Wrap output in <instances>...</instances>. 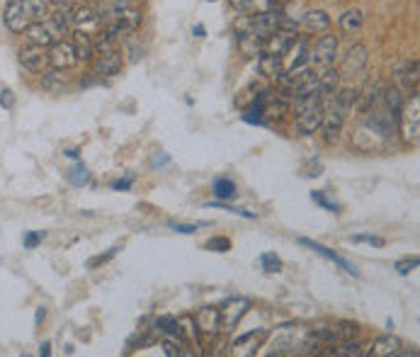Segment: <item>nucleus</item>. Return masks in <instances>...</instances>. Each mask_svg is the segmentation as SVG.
I'll return each mask as SVG.
<instances>
[{"label":"nucleus","instance_id":"obj_12","mask_svg":"<svg viewBox=\"0 0 420 357\" xmlns=\"http://www.w3.org/2000/svg\"><path fill=\"white\" fill-rule=\"evenodd\" d=\"M268 338V330H258V333H245L240 335V338L233 340V355L238 357H248V355H255L258 353V348L263 345V340Z\"/></svg>","mask_w":420,"mask_h":357},{"label":"nucleus","instance_id":"obj_39","mask_svg":"<svg viewBox=\"0 0 420 357\" xmlns=\"http://www.w3.org/2000/svg\"><path fill=\"white\" fill-rule=\"evenodd\" d=\"M352 243H370V246H377V248L386 246V241H384V238H379V236H367V233H360V236H352Z\"/></svg>","mask_w":420,"mask_h":357},{"label":"nucleus","instance_id":"obj_14","mask_svg":"<svg viewBox=\"0 0 420 357\" xmlns=\"http://www.w3.org/2000/svg\"><path fill=\"white\" fill-rule=\"evenodd\" d=\"M194 323H197V330L209 335H217L222 330V319H219V309L217 306H204V309L197 311L194 316Z\"/></svg>","mask_w":420,"mask_h":357},{"label":"nucleus","instance_id":"obj_1","mask_svg":"<svg viewBox=\"0 0 420 357\" xmlns=\"http://www.w3.org/2000/svg\"><path fill=\"white\" fill-rule=\"evenodd\" d=\"M328 102H324V134H326V141H333L338 134H340L342 124H345V117L350 112L352 102H355L357 93L355 90H335V93L328 95Z\"/></svg>","mask_w":420,"mask_h":357},{"label":"nucleus","instance_id":"obj_4","mask_svg":"<svg viewBox=\"0 0 420 357\" xmlns=\"http://www.w3.org/2000/svg\"><path fill=\"white\" fill-rule=\"evenodd\" d=\"M338 51V39L333 34H324V37L316 42V47L309 51V66L314 71H324L328 66H333Z\"/></svg>","mask_w":420,"mask_h":357},{"label":"nucleus","instance_id":"obj_28","mask_svg":"<svg viewBox=\"0 0 420 357\" xmlns=\"http://www.w3.org/2000/svg\"><path fill=\"white\" fill-rule=\"evenodd\" d=\"M214 195H217V200H231V197L238 195L236 192V182L229 180V177H217L214 180Z\"/></svg>","mask_w":420,"mask_h":357},{"label":"nucleus","instance_id":"obj_44","mask_svg":"<svg viewBox=\"0 0 420 357\" xmlns=\"http://www.w3.org/2000/svg\"><path fill=\"white\" fill-rule=\"evenodd\" d=\"M163 353L168 357H175V355H180V348H178L175 343H171V340H166V343H163Z\"/></svg>","mask_w":420,"mask_h":357},{"label":"nucleus","instance_id":"obj_16","mask_svg":"<svg viewBox=\"0 0 420 357\" xmlns=\"http://www.w3.org/2000/svg\"><path fill=\"white\" fill-rule=\"evenodd\" d=\"M299 243H301V246H306V248H311V251H316L319 255H324V258L333 260V263H335V265H340V268L345 270V272H350L352 277H360V272H357L355 265H350V263H347V260H342L340 255H335V253L331 251V248L321 246L319 241H311V238H299Z\"/></svg>","mask_w":420,"mask_h":357},{"label":"nucleus","instance_id":"obj_41","mask_svg":"<svg viewBox=\"0 0 420 357\" xmlns=\"http://www.w3.org/2000/svg\"><path fill=\"white\" fill-rule=\"evenodd\" d=\"M120 253V248H110L105 255H97V258H93V260H88V268H97V265H105V263H110L115 255Z\"/></svg>","mask_w":420,"mask_h":357},{"label":"nucleus","instance_id":"obj_43","mask_svg":"<svg viewBox=\"0 0 420 357\" xmlns=\"http://www.w3.org/2000/svg\"><path fill=\"white\" fill-rule=\"evenodd\" d=\"M131 182H134V177H131V175H126L124 177V180H117V182H112V190H129V187H131Z\"/></svg>","mask_w":420,"mask_h":357},{"label":"nucleus","instance_id":"obj_33","mask_svg":"<svg viewBox=\"0 0 420 357\" xmlns=\"http://www.w3.org/2000/svg\"><path fill=\"white\" fill-rule=\"evenodd\" d=\"M260 265H263L265 272H280V270H282V260L275 253H263V255H260Z\"/></svg>","mask_w":420,"mask_h":357},{"label":"nucleus","instance_id":"obj_11","mask_svg":"<svg viewBox=\"0 0 420 357\" xmlns=\"http://www.w3.org/2000/svg\"><path fill=\"white\" fill-rule=\"evenodd\" d=\"M20 64H22V68H27L29 73H42L49 66L47 49L37 47V44H27L24 49H20Z\"/></svg>","mask_w":420,"mask_h":357},{"label":"nucleus","instance_id":"obj_21","mask_svg":"<svg viewBox=\"0 0 420 357\" xmlns=\"http://www.w3.org/2000/svg\"><path fill=\"white\" fill-rule=\"evenodd\" d=\"M370 353L374 357H391V355H401V340L396 335H379L374 340Z\"/></svg>","mask_w":420,"mask_h":357},{"label":"nucleus","instance_id":"obj_23","mask_svg":"<svg viewBox=\"0 0 420 357\" xmlns=\"http://www.w3.org/2000/svg\"><path fill=\"white\" fill-rule=\"evenodd\" d=\"M153 328L171 335V338H178V340H182V343H187V335H185V330H182V323L178 319H173V316H158V319L153 321Z\"/></svg>","mask_w":420,"mask_h":357},{"label":"nucleus","instance_id":"obj_26","mask_svg":"<svg viewBox=\"0 0 420 357\" xmlns=\"http://www.w3.org/2000/svg\"><path fill=\"white\" fill-rule=\"evenodd\" d=\"M362 24H365V17H362V10L352 8V10H347V13H342V17H340V29H342L345 34L360 32Z\"/></svg>","mask_w":420,"mask_h":357},{"label":"nucleus","instance_id":"obj_17","mask_svg":"<svg viewBox=\"0 0 420 357\" xmlns=\"http://www.w3.org/2000/svg\"><path fill=\"white\" fill-rule=\"evenodd\" d=\"M71 47L75 51V59L78 61H93L95 59V47H93V37H90L85 29H75L73 32V42Z\"/></svg>","mask_w":420,"mask_h":357},{"label":"nucleus","instance_id":"obj_5","mask_svg":"<svg viewBox=\"0 0 420 357\" xmlns=\"http://www.w3.org/2000/svg\"><path fill=\"white\" fill-rule=\"evenodd\" d=\"M370 64V51H367L365 44H355L340 61V68H338V75L342 78H352V75H360L362 71Z\"/></svg>","mask_w":420,"mask_h":357},{"label":"nucleus","instance_id":"obj_2","mask_svg":"<svg viewBox=\"0 0 420 357\" xmlns=\"http://www.w3.org/2000/svg\"><path fill=\"white\" fill-rule=\"evenodd\" d=\"M294 110H296V131L304 136L314 134L324 122V95L311 93V95H299L294 98Z\"/></svg>","mask_w":420,"mask_h":357},{"label":"nucleus","instance_id":"obj_47","mask_svg":"<svg viewBox=\"0 0 420 357\" xmlns=\"http://www.w3.org/2000/svg\"><path fill=\"white\" fill-rule=\"evenodd\" d=\"M66 156H68V158H80V151L78 149H68V151H66Z\"/></svg>","mask_w":420,"mask_h":357},{"label":"nucleus","instance_id":"obj_35","mask_svg":"<svg viewBox=\"0 0 420 357\" xmlns=\"http://www.w3.org/2000/svg\"><path fill=\"white\" fill-rule=\"evenodd\" d=\"M311 200H314L319 207H324V209H328V212H340V204H335V202H331L328 197L324 195V192H311Z\"/></svg>","mask_w":420,"mask_h":357},{"label":"nucleus","instance_id":"obj_22","mask_svg":"<svg viewBox=\"0 0 420 357\" xmlns=\"http://www.w3.org/2000/svg\"><path fill=\"white\" fill-rule=\"evenodd\" d=\"M258 71L265 78H280L284 75V64H282V56L273 54H260L258 56Z\"/></svg>","mask_w":420,"mask_h":357},{"label":"nucleus","instance_id":"obj_20","mask_svg":"<svg viewBox=\"0 0 420 357\" xmlns=\"http://www.w3.org/2000/svg\"><path fill=\"white\" fill-rule=\"evenodd\" d=\"M263 47H265V37L260 34H253V32H243L238 34V51L248 59H255V56L263 54Z\"/></svg>","mask_w":420,"mask_h":357},{"label":"nucleus","instance_id":"obj_29","mask_svg":"<svg viewBox=\"0 0 420 357\" xmlns=\"http://www.w3.org/2000/svg\"><path fill=\"white\" fill-rule=\"evenodd\" d=\"M66 85V78H64V73L61 71H49V73H44V78H42V88L44 90H49V93H59L61 88Z\"/></svg>","mask_w":420,"mask_h":357},{"label":"nucleus","instance_id":"obj_37","mask_svg":"<svg viewBox=\"0 0 420 357\" xmlns=\"http://www.w3.org/2000/svg\"><path fill=\"white\" fill-rule=\"evenodd\" d=\"M207 207H217V209H224V212L238 214V217H245V219H255V214H253V212H245V209H236V207H229V204H224L222 200H219V202H209Z\"/></svg>","mask_w":420,"mask_h":357},{"label":"nucleus","instance_id":"obj_40","mask_svg":"<svg viewBox=\"0 0 420 357\" xmlns=\"http://www.w3.org/2000/svg\"><path fill=\"white\" fill-rule=\"evenodd\" d=\"M44 238H47V233L44 231H29L27 236H24V248H37Z\"/></svg>","mask_w":420,"mask_h":357},{"label":"nucleus","instance_id":"obj_15","mask_svg":"<svg viewBox=\"0 0 420 357\" xmlns=\"http://www.w3.org/2000/svg\"><path fill=\"white\" fill-rule=\"evenodd\" d=\"M122 66H124V61H122V51L115 49V51H107V54H100L95 59V73L97 75H117L122 71Z\"/></svg>","mask_w":420,"mask_h":357},{"label":"nucleus","instance_id":"obj_18","mask_svg":"<svg viewBox=\"0 0 420 357\" xmlns=\"http://www.w3.org/2000/svg\"><path fill=\"white\" fill-rule=\"evenodd\" d=\"M22 34L27 37L29 44H37V47H44V49L54 42V34L49 32L47 22H42V20H37V22H29V27L24 29Z\"/></svg>","mask_w":420,"mask_h":357},{"label":"nucleus","instance_id":"obj_34","mask_svg":"<svg viewBox=\"0 0 420 357\" xmlns=\"http://www.w3.org/2000/svg\"><path fill=\"white\" fill-rule=\"evenodd\" d=\"M202 226H209V221H199V224H180V221H171V228L175 233H187V236H192V233H197Z\"/></svg>","mask_w":420,"mask_h":357},{"label":"nucleus","instance_id":"obj_7","mask_svg":"<svg viewBox=\"0 0 420 357\" xmlns=\"http://www.w3.org/2000/svg\"><path fill=\"white\" fill-rule=\"evenodd\" d=\"M250 309V302L245 297H233L226 299L219 306V319H222V330H233L238 326V321L245 316V311Z\"/></svg>","mask_w":420,"mask_h":357},{"label":"nucleus","instance_id":"obj_30","mask_svg":"<svg viewBox=\"0 0 420 357\" xmlns=\"http://www.w3.org/2000/svg\"><path fill=\"white\" fill-rule=\"evenodd\" d=\"M88 180H90V173H88V168H85L83 163H75V166L68 170V182H71V185H75V187L88 185Z\"/></svg>","mask_w":420,"mask_h":357},{"label":"nucleus","instance_id":"obj_9","mask_svg":"<svg viewBox=\"0 0 420 357\" xmlns=\"http://www.w3.org/2000/svg\"><path fill=\"white\" fill-rule=\"evenodd\" d=\"M309 42L304 37H296V42L287 49V54L282 56V64H284V73H294V71H301L309 66Z\"/></svg>","mask_w":420,"mask_h":357},{"label":"nucleus","instance_id":"obj_10","mask_svg":"<svg viewBox=\"0 0 420 357\" xmlns=\"http://www.w3.org/2000/svg\"><path fill=\"white\" fill-rule=\"evenodd\" d=\"M296 42V29H275L265 37V47L263 54H273V56H284L287 49Z\"/></svg>","mask_w":420,"mask_h":357},{"label":"nucleus","instance_id":"obj_25","mask_svg":"<svg viewBox=\"0 0 420 357\" xmlns=\"http://www.w3.org/2000/svg\"><path fill=\"white\" fill-rule=\"evenodd\" d=\"M384 93H386V88H384L382 83H372L370 88L365 90V95L360 98V110H374V107H379L384 102Z\"/></svg>","mask_w":420,"mask_h":357},{"label":"nucleus","instance_id":"obj_36","mask_svg":"<svg viewBox=\"0 0 420 357\" xmlns=\"http://www.w3.org/2000/svg\"><path fill=\"white\" fill-rule=\"evenodd\" d=\"M207 248H209V251L226 253V251H231V241H229V238H224V236H217V238H212V241H207Z\"/></svg>","mask_w":420,"mask_h":357},{"label":"nucleus","instance_id":"obj_46","mask_svg":"<svg viewBox=\"0 0 420 357\" xmlns=\"http://www.w3.org/2000/svg\"><path fill=\"white\" fill-rule=\"evenodd\" d=\"M39 355L49 357L51 355V343H42V348H39Z\"/></svg>","mask_w":420,"mask_h":357},{"label":"nucleus","instance_id":"obj_38","mask_svg":"<svg viewBox=\"0 0 420 357\" xmlns=\"http://www.w3.org/2000/svg\"><path fill=\"white\" fill-rule=\"evenodd\" d=\"M418 263H420L418 258H406V260H398V263H396L398 275H411V270H416V268H418Z\"/></svg>","mask_w":420,"mask_h":357},{"label":"nucleus","instance_id":"obj_32","mask_svg":"<svg viewBox=\"0 0 420 357\" xmlns=\"http://www.w3.org/2000/svg\"><path fill=\"white\" fill-rule=\"evenodd\" d=\"M403 88L406 90H416L418 88V61H411L403 71Z\"/></svg>","mask_w":420,"mask_h":357},{"label":"nucleus","instance_id":"obj_6","mask_svg":"<svg viewBox=\"0 0 420 357\" xmlns=\"http://www.w3.org/2000/svg\"><path fill=\"white\" fill-rule=\"evenodd\" d=\"M3 22L10 32L22 34L24 29L29 27L32 17H29V13H27V8H24L22 0H8V3H5V10H3Z\"/></svg>","mask_w":420,"mask_h":357},{"label":"nucleus","instance_id":"obj_27","mask_svg":"<svg viewBox=\"0 0 420 357\" xmlns=\"http://www.w3.org/2000/svg\"><path fill=\"white\" fill-rule=\"evenodd\" d=\"M365 350H362V343H352V340H342V343L331 345V350H326V355H335V357H360Z\"/></svg>","mask_w":420,"mask_h":357},{"label":"nucleus","instance_id":"obj_19","mask_svg":"<svg viewBox=\"0 0 420 357\" xmlns=\"http://www.w3.org/2000/svg\"><path fill=\"white\" fill-rule=\"evenodd\" d=\"M301 27H304L306 34H321L331 27V17H328L324 10H314V13H306L301 17Z\"/></svg>","mask_w":420,"mask_h":357},{"label":"nucleus","instance_id":"obj_3","mask_svg":"<svg viewBox=\"0 0 420 357\" xmlns=\"http://www.w3.org/2000/svg\"><path fill=\"white\" fill-rule=\"evenodd\" d=\"M398 124H401V134L406 141L418 139V126H420V98L418 90L408 100H403L401 112H398Z\"/></svg>","mask_w":420,"mask_h":357},{"label":"nucleus","instance_id":"obj_13","mask_svg":"<svg viewBox=\"0 0 420 357\" xmlns=\"http://www.w3.org/2000/svg\"><path fill=\"white\" fill-rule=\"evenodd\" d=\"M97 20H100V15H97V10L90 3H78L68 8V22H73L78 29L97 24Z\"/></svg>","mask_w":420,"mask_h":357},{"label":"nucleus","instance_id":"obj_42","mask_svg":"<svg viewBox=\"0 0 420 357\" xmlns=\"http://www.w3.org/2000/svg\"><path fill=\"white\" fill-rule=\"evenodd\" d=\"M0 105H3L5 110H13V107H15V95H13V90H10V88L0 90Z\"/></svg>","mask_w":420,"mask_h":357},{"label":"nucleus","instance_id":"obj_24","mask_svg":"<svg viewBox=\"0 0 420 357\" xmlns=\"http://www.w3.org/2000/svg\"><path fill=\"white\" fill-rule=\"evenodd\" d=\"M47 27H49V32L54 34V39L56 37H66V34H68V29H71L68 10H56V13L47 20Z\"/></svg>","mask_w":420,"mask_h":357},{"label":"nucleus","instance_id":"obj_45","mask_svg":"<svg viewBox=\"0 0 420 357\" xmlns=\"http://www.w3.org/2000/svg\"><path fill=\"white\" fill-rule=\"evenodd\" d=\"M194 37H207V29H204V24H194Z\"/></svg>","mask_w":420,"mask_h":357},{"label":"nucleus","instance_id":"obj_50","mask_svg":"<svg viewBox=\"0 0 420 357\" xmlns=\"http://www.w3.org/2000/svg\"><path fill=\"white\" fill-rule=\"evenodd\" d=\"M209 3H217V0H209Z\"/></svg>","mask_w":420,"mask_h":357},{"label":"nucleus","instance_id":"obj_48","mask_svg":"<svg viewBox=\"0 0 420 357\" xmlns=\"http://www.w3.org/2000/svg\"><path fill=\"white\" fill-rule=\"evenodd\" d=\"M44 316H47V314H44V309H37V326L44 321Z\"/></svg>","mask_w":420,"mask_h":357},{"label":"nucleus","instance_id":"obj_8","mask_svg":"<svg viewBox=\"0 0 420 357\" xmlns=\"http://www.w3.org/2000/svg\"><path fill=\"white\" fill-rule=\"evenodd\" d=\"M47 61L51 68L56 71H66V68H73L75 64H78V59H75V51L71 47V42H64V39H59V42H51L49 44V51H47Z\"/></svg>","mask_w":420,"mask_h":357},{"label":"nucleus","instance_id":"obj_31","mask_svg":"<svg viewBox=\"0 0 420 357\" xmlns=\"http://www.w3.org/2000/svg\"><path fill=\"white\" fill-rule=\"evenodd\" d=\"M22 3L24 8H27L29 17H32V22L47 17V0H22Z\"/></svg>","mask_w":420,"mask_h":357},{"label":"nucleus","instance_id":"obj_49","mask_svg":"<svg viewBox=\"0 0 420 357\" xmlns=\"http://www.w3.org/2000/svg\"><path fill=\"white\" fill-rule=\"evenodd\" d=\"M47 3H51V5H64V0H47Z\"/></svg>","mask_w":420,"mask_h":357}]
</instances>
